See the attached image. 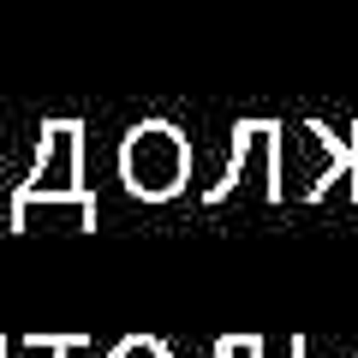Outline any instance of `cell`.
<instances>
[{
	"label": "cell",
	"mask_w": 358,
	"mask_h": 358,
	"mask_svg": "<svg viewBox=\"0 0 358 358\" xmlns=\"http://www.w3.org/2000/svg\"><path fill=\"white\" fill-rule=\"evenodd\" d=\"M120 179L143 203L179 197L185 179H192V143H185V131L173 120H138L126 131V143H120Z\"/></svg>",
	"instance_id": "2"
},
{
	"label": "cell",
	"mask_w": 358,
	"mask_h": 358,
	"mask_svg": "<svg viewBox=\"0 0 358 358\" xmlns=\"http://www.w3.org/2000/svg\"><path fill=\"white\" fill-rule=\"evenodd\" d=\"M78 167H84V126H78V120H48V126H42L36 167H30V179L13 197V227H24L36 209H48V215L54 209H72L90 227V221H96V197L84 192Z\"/></svg>",
	"instance_id": "1"
},
{
	"label": "cell",
	"mask_w": 358,
	"mask_h": 358,
	"mask_svg": "<svg viewBox=\"0 0 358 358\" xmlns=\"http://www.w3.org/2000/svg\"><path fill=\"white\" fill-rule=\"evenodd\" d=\"M281 131H287L281 120H239V126H233V162H227V173L209 185V203H227L251 173H263L275 197H287V179H281Z\"/></svg>",
	"instance_id": "3"
},
{
	"label": "cell",
	"mask_w": 358,
	"mask_h": 358,
	"mask_svg": "<svg viewBox=\"0 0 358 358\" xmlns=\"http://www.w3.org/2000/svg\"><path fill=\"white\" fill-rule=\"evenodd\" d=\"M120 358H162V352H155V346H126Z\"/></svg>",
	"instance_id": "4"
}]
</instances>
